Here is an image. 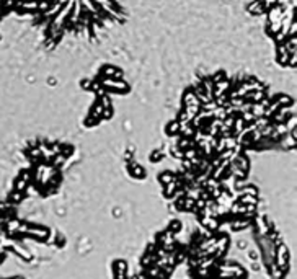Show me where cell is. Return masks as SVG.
<instances>
[{
    "instance_id": "7a4b0ae2",
    "label": "cell",
    "mask_w": 297,
    "mask_h": 279,
    "mask_svg": "<svg viewBox=\"0 0 297 279\" xmlns=\"http://www.w3.org/2000/svg\"><path fill=\"white\" fill-rule=\"evenodd\" d=\"M248 15L263 20V33L273 44L275 61L283 69H296V0H252Z\"/></svg>"
},
{
    "instance_id": "3957f363",
    "label": "cell",
    "mask_w": 297,
    "mask_h": 279,
    "mask_svg": "<svg viewBox=\"0 0 297 279\" xmlns=\"http://www.w3.org/2000/svg\"><path fill=\"white\" fill-rule=\"evenodd\" d=\"M85 92H92L95 95V118L98 114H104L108 108H111L113 95H126L131 92V85L127 82L124 71L111 62H103L98 66L92 77H87L80 82Z\"/></svg>"
},
{
    "instance_id": "277c9868",
    "label": "cell",
    "mask_w": 297,
    "mask_h": 279,
    "mask_svg": "<svg viewBox=\"0 0 297 279\" xmlns=\"http://www.w3.org/2000/svg\"><path fill=\"white\" fill-rule=\"evenodd\" d=\"M21 5L23 0H0V23L13 13L20 16ZM0 38H2V34H0Z\"/></svg>"
},
{
    "instance_id": "6da1fadb",
    "label": "cell",
    "mask_w": 297,
    "mask_h": 279,
    "mask_svg": "<svg viewBox=\"0 0 297 279\" xmlns=\"http://www.w3.org/2000/svg\"><path fill=\"white\" fill-rule=\"evenodd\" d=\"M20 16L30 20L46 49H56L67 38L95 41L123 26L127 8L121 0H23Z\"/></svg>"
}]
</instances>
